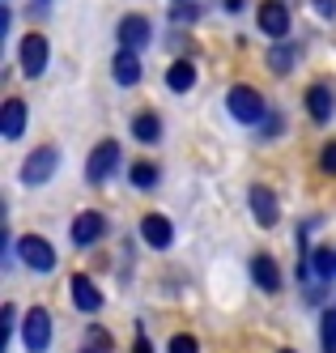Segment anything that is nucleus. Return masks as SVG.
Returning <instances> with one entry per match:
<instances>
[{
    "label": "nucleus",
    "mask_w": 336,
    "mask_h": 353,
    "mask_svg": "<svg viewBox=\"0 0 336 353\" xmlns=\"http://www.w3.org/2000/svg\"><path fill=\"white\" fill-rule=\"evenodd\" d=\"M128 179H132V188L149 192V188H158V166H153V162H137L132 170H128Z\"/></svg>",
    "instance_id": "obj_19"
},
{
    "label": "nucleus",
    "mask_w": 336,
    "mask_h": 353,
    "mask_svg": "<svg viewBox=\"0 0 336 353\" xmlns=\"http://www.w3.org/2000/svg\"><path fill=\"white\" fill-rule=\"evenodd\" d=\"M81 353H111V332H102V327H86Z\"/></svg>",
    "instance_id": "obj_20"
},
{
    "label": "nucleus",
    "mask_w": 336,
    "mask_h": 353,
    "mask_svg": "<svg viewBox=\"0 0 336 353\" xmlns=\"http://www.w3.org/2000/svg\"><path fill=\"white\" fill-rule=\"evenodd\" d=\"M21 341H26V349H30V353H43L51 345V315L43 307L26 311V319H21Z\"/></svg>",
    "instance_id": "obj_4"
},
{
    "label": "nucleus",
    "mask_w": 336,
    "mask_h": 353,
    "mask_svg": "<svg viewBox=\"0 0 336 353\" xmlns=\"http://www.w3.org/2000/svg\"><path fill=\"white\" fill-rule=\"evenodd\" d=\"M141 239H145L153 251H166V247L175 243V225H170L162 213H145V217H141Z\"/></svg>",
    "instance_id": "obj_9"
},
{
    "label": "nucleus",
    "mask_w": 336,
    "mask_h": 353,
    "mask_svg": "<svg viewBox=\"0 0 336 353\" xmlns=\"http://www.w3.org/2000/svg\"><path fill=\"white\" fill-rule=\"evenodd\" d=\"M132 137H137V141H145V145H153V141L162 137V123H158V115H153V111H141V115L132 119Z\"/></svg>",
    "instance_id": "obj_18"
},
{
    "label": "nucleus",
    "mask_w": 336,
    "mask_h": 353,
    "mask_svg": "<svg viewBox=\"0 0 336 353\" xmlns=\"http://www.w3.org/2000/svg\"><path fill=\"white\" fill-rule=\"evenodd\" d=\"M132 353H153V345H149V336H145V332H137V341H132Z\"/></svg>",
    "instance_id": "obj_27"
},
{
    "label": "nucleus",
    "mask_w": 336,
    "mask_h": 353,
    "mask_svg": "<svg viewBox=\"0 0 336 353\" xmlns=\"http://www.w3.org/2000/svg\"><path fill=\"white\" fill-rule=\"evenodd\" d=\"M311 5H315L324 17H332V13H336V0H311Z\"/></svg>",
    "instance_id": "obj_28"
},
{
    "label": "nucleus",
    "mask_w": 336,
    "mask_h": 353,
    "mask_svg": "<svg viewBox=\"0 0 336 353\" xmlns=\"http://www.w3.org/2000/svg\"><path fill=\"white\" fill-rule=\"evenodd\" d=\"M311 268H315L319 276H336V256H332L328 247H319L315 256H311Z\"/></svg>",
    "instance_id": "obj_21"
},
{
    "label": "nucleus",
    "mask_w": 336,
    "mask_h": 353,
    "mask_svg": "<svg viewBox=\"0 0 336 353\" xmlns=\"http://www.w3.org/2000/svg\"><path fill=\"white\" fill-rule=\"evenodd\" d=\"M332 353H336V349H332Z\"/></svg>",
    "instance_id": "obj_31"
},
{
    "label": "nucleus",
    "mask_w": 336,
    "mask_h": 353,
    "mask_svg": "<svg viewBox=\"0 0 336 353\" xmlns=\"http://www.w3.org/2000/svg\"><path fill=\"white\" fill-rule=\"evenodd\" d=\"M111 72H115V81L119 85H137L141 81V52H128V47H119V56H115V64H111Z\"/></svg>",
    "instance_id": "obj_14"
},
{
    "label": "nucleus",
    "mask_w": 336,
    "mask_h": 353,
    "mask_svg": "<svg viewBox=\"0 0 336 353\" xmlns=\"http://www.w3.org/2000/svg\"><path fill=\"white\" fill-rule=\"evenodd\" d=\"M115 166H119V145L115 141H98L90 162H86V179L90 183H107L111 174H115Z\"/></svg>",
    "instance_id": "obj_3"
},
{
    "label": "nucleus",
    "mask_w": 336,
    "mask_h": 353,
    "mask_svg": "<svg viewBox=\"0 0 336 353\" xmlns=\"http://www.w3.org/2000/svg\"><path fill=\"white\" fill-rule=\"evenodd\" d=\"M221 9L226 13H243V0H221Z\"/></svg>",
    "instance_id": "obj_29"
},
{
    "label": "nucleus",
    "mask_w": 336,
    "mask_h": 353,
    "mask_svg": "<svg viewBox=\"0 0 336 353\" xmlns=\"http://www.w3.org/2000/svg\"><path fill=\"white\" fill-rule=\"evenodd\" d=\"M0 132H5L9 141H17L26 132V103L21 98H9V103L0 107Z\"/></svg>",
    "instance_id": "obj_15"
},
{
    "label": "nucleus",
    "mask_w": 336,
    "mask_h": 353,
    "mask_svg": "<svg viewBox=\"0 0 336 353\" xmlns=\"http://www.w3.org/2000/svg\"><path fill=\"white\" fill-rule=\"evenodd\" d=\"M149 21L145 17H123L119 21V47H128V52H145L149 47Z\"/></svg>",
    "instance_id": "obj_11"
},
{
    "label": "nucleus",
    "mask_w": 336,
    "mask_h": 353,
    "mask_svg": "<svg viewBox=\"0 0 336 353\" xmlns=\"http://www.w3.org/2000/svg\"><path fill=\"white\" fill-rule=\"evenodd\" d=\"M255 21H260V30L268 39H286L290 34V9L281 5V0H264V5L255 9Z\"/></svg>",
    "instance_id": "obj_7"
},
{
    "label": "nucleus",
    "mask_w": 336,
    "mask_h": 353,
    "mask_svg": "<svg viewBox=\"0 0 336 353\" xmlns=\"http://www.w3.org/2000/svg\"><path fill=\"white\" fill-rule=\"evenodd\" d=\"M251 276H255V285H260L264 294L281 290V268H277L273 256H251Z\"/></svg>",
    "instance_id": "obj_13"
},
{
    "label": "nucleus",
    "mask_w": 336,
    "mask_h": 353,
    "mask_svg": "<svg viewBox=\"0 0 336 353\" xmlns=\"http://www.w3.org/2000/svg\"><path fill=\"white\" fill-rule=\"evenodd\" d=\"M102 234H107V217H102V213H94V209L77 213V221H72V243H77V247H90V243H98Z\"/></svg>",
    "instance_id": "obj_10"
},
{
    "label": "nucleus",
    "mask_w": 336,
    "mask_h": 353,
    "mask_svg": "<svg viewBox=\"0 0 336 353\" xmlns=\"http://www.w3.org/2000/svg\"><path fill=\"white\" fill-rule=\"evenodd\" d=\"M47 39L43 34H26L21 47H17V56H21V72L26 77H43V68H47Z\"/></svg>",
    "instance_id": "obj_6"
},
{
    "label": "nucleus",
    "mask_w": 336,
    "mask_h": 353,
    "mask_svg": "<svg viewBox=\"0 0 336 353\" xmlns=\"http://www.w3.org/2000/svg\"><path fill=\"white\" fill-rule=\"evenodd\" d=\"M17 256H21L26 268H34V272H51V268H56V247H51L43 234L17 239Z\"/></svg>",
    "instance_id": "obj_2"
},
{
    "label": "nucleus",
    "mask_w": 336,
    "mask_h": 353,
    "mask_svg": "<svg viewBox=\"0 0 336 353\" xmlns=\"http://www.w3.org/2000/svg\"><path fill=\"white\" fill-rule=\"evenodd\" d=\"M268 68L273 72H290V52H286V47H277V52L268 56Z\"/></svg>",
    "instance_id": "obj_25"
},
{
    "label": "nucleus",
    "mask_w": 336,
    "mask_h": 353,
    "mask_svg": "<svg viewBox=\"0 0 336 353\" xmlns=\"http://www.w3.org/2000/svg\"><path fill=\"white\" fill-rule=\"evenodd\" d=\"M226 111L235 115L239 123H260L264 119V98L255 94L251 85H235V90L226 94Z\"/></svg>",
    "instance_id": "obj_1"
},
{
    "label": "nucleus",
    "mask_w": 336,
    "mask_h": 353,
    "mask_svg": "<svg viewBox=\"0 0 336 353\" xmlns=\"http://www.w3.org/2000/svg\"><path fill=\"white\" fill-rule=\"evenodd\" d=\"M306 111H311L315 123H328L332 119V90L328 85H311L306 90Z\"/></svg>",
    "instance_id": "obj_16"
},
{
    "label": "nucleus",
    "mask_w": 336,
    "mask_h": 353,
    "mask_svg": "<svg viewBox=\"0 0 336 353\" xmlns=\"http://www.w3.org/2000/svg\"><path fill=\"white\" fill-rule=\"evenodd\" d=\"M0 319H5V327H0V332L13 336V332H17V307H5V315H0Z\"/></svg>",
    "instance_id": "obj_26"
},
{
    "label": "nucleus",
    "mask_w": 336,
    "mask_h": 353,
    "mask_svg": "<svg viewBox=\"0 0 336 353\" xmlns=\"http://www.w3.org/2000/svg\"><path fill=\"white\" fill-rule=\"evenodd\" d=\"M319 336H324V349L332 353V349H336V311L324 315V332H319Z\"/></svg>",
    "instance_id": "obj_23"
},
{
    "label": "nucleus",
    "mask_w": 336,
    "mask_h": 353,
    "mask_svg": "<svg viewBox=\"0 0 336 353\" xmlns=\"http://www.w3.org/2000/svg\"><path fill=\"white\" fill-rule=\"evenodd\" d=\"M68 290H72V302H77V307H81L86 315H94V311L102 307V294H98V285L90 281L86 272H77L72 281H68Z\"/></svg>",
    "instance_id": "obj_12"
},
{
    "label": "nucleus",
    "mask_w": 336,
    "mask_h": 353,
    "mask_svg": "<svg viewBox=\"0 0 336 353\" xmlns=\"http://www.w3.org/2000/svg\"><path fill=\"white\" fill-rule=\"evenodd\" d=\"M319 170L324 174H336V141L324 145V154H319Z\"/></svg>",
    "instance_id": "obj_24"
},
{
    "label": "nucleus",
    "mask_w": 336,
    "mask_h": 353,
    "mask_svg": "<svg viewBox=\"0 0 336 353\" xmlns=\"http://www.w3.org/2000/svg\"><path fill=\"white\" fill-rule=\"evenodd\" d=\"M281 353H294V349H281Z\"/></svg>",
    "instance_id": "obj_30"
},
{
    "label": "nucleus",
    "mask_w": 336,
    "mask_h": 353,
    "mask_svg": "<svg viewBox=\"0 0 336 353\" xmlns=\"http://www.w3.org/2000/svg\"><path fill=\"white\" fill-rule=\"evenodd\" d=\"M56 166H60V154L51 145H43V149H34L30 158H26V166H21V183H47L51 174H56Z\"/></svg>",
    "instance_id": "obj_5"
},
{
    "label": "nucleus",
    "mask_w": 336,
    "mask_h": 353,
    "mask_svg": "<svg viewBox=\"0 0 336 353\" xmlns=\"http://www.w3.org/2000/svg\"><path fill=\"white\" fill-rule=\"evenodd\" d=\"M166 353H200V345H196V336H188V332H179V336H170Z\"/></svg>",
    "instance_id": "obj_22"
},
{
    "label": "nucleus",
    "mask_w": 336,
    "mask_h": 353,
    "mask_svg": "<svg viewBox=\"0 0 336 353\" xmlns=\"http://www.w3.org/2000/svg\"><path fill=\"white\" fill-rule=\"evenodd\" d=\"M247 200H251V213H255V221H260L264 230H273V225H277V217H281V205H277V196H273L264 183H255V188L247 192Z\"/></svg>",
    "instance_id": "obj_8"
},
{
    "label": "nucleus",
    "mask_w": 336,
    "mask_h": 353,
    "mask_svg": "<svg viewBox=\"0 0 336 353\" xmlns=\"http://www.w3.org/2000/svg\"><path fill=\"white\" fill-rule=\"evenodd\" d=\"M166 85H170L175 94H188V90L196 85V64H192V60H175V64L166 68Z\"/></svg>",
    "instance_id": "obj_17"
}]
</instances>
